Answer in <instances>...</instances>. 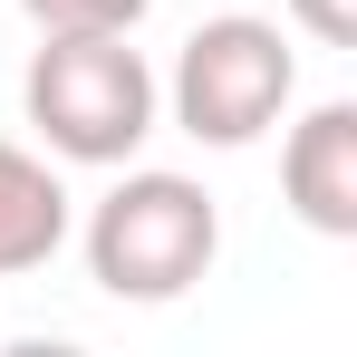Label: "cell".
I'll list each match as a JSON object with an SVG mask.
<instances>
[{
    "instance_id": "obj_1",
    "label": "cell",
    "mask_w": 357,
    "mask_h": 357,
    "mask_svg": "<svg viewBox=\"0 0 357 357\" xmlns=\"http://www.w3.org/2000/svg\"><path fill=\"white\" fill-rule=\"evenodd\" d=\"M20 107L39 126V145L68 155V165H135V145L155 135L165 87L135 49V29H39Z\"/></svg>"
},
{
    "instance_id": "obj_2",
    "label": "cell",
    "mask_w": 357,
    "mask_h": 357,
    "mask_svg": "<svg viewBox=\"0 0 357 357\" xmlns=\"http://www.w3.org/2000/svg\"><path fill=\"white\" fill-rule=\"evenodd\" d=\"M222 251V213L193 174H165V165H126L97 213H87V280L107 299H183Z\"/></svg>"
},
{
    "instance_id": "obj_3",
    "label": "cell",
    "mask_w": 357,
    "mask_h": 357,
    "mask_svg": "<svg viewBox=\"0 0 357 357\" xmlns=\"http://www.w3.org/2000/svg\"><path fill=\"white\" fill-rule=\"evenodd\" d=\"M174 126L193 145H261L271 126L290 116L299 97V49L280 39V20H251V10H222V20H203L193 39H183L174 59Z\"/></svg>"
},
{
    "instance_id": "obj_4",
    "label": "cell",
    "mask_w": 357,
    "mask_h": 357,
    "mask_svg": "<svg viewBox=\"0 0 357 357\" xmlns=\"http://www.w3.org/2000/svg\"><path fill=\"white\" fill-rule=\"evenodd\" d=\"M280 193H290V213L309 232L357 241V107L348 97H328V107H309V116L290 126V145H280Z\"/></svg>"
},
{
    "instance_id": "obj_5",
    "label": "cell",
    "mask_w": 357,
    "mask_h": 357,
    "mask_svg": "<svg viewBox=\"0 0 357 357\" xmlns=\"http://www.w3.org/2000/svg\"><path fill=\"white\" fill-rule=\"evenodd\" d=\"M59 241H68V183L49 174V155L0 135V280L49 271Z\"/></svg>"
},
{
    "instance_id": "obj_6",
    "label": "cell",
    "mask_w": 357,
    "mask_h": 357,
    "mask_svg": "<svg viewBox=\"0 0 357 357\" xmlns=\"http://www.w3.org/2000/svg\"><path fill=\"white\" fill-rule=\"evenodd\" d=\"M39 29H135L155 0H20Z\"/></svg>"
},
{
    "instance_id": "obj_7",
    "label": "cell",
    "mask_w": 357,
    "mask_h": 357,
    "mask_svg": "<svg viewBox=\"0 0 357 357\" xmlns=\"http://www.w3.org/2000/svg\"><path fill=\"white\" fill-rule=\"evenodd\" d=\"M290 20L319 49H357V0H290Z\"/></svg>"
}]
</instances>
